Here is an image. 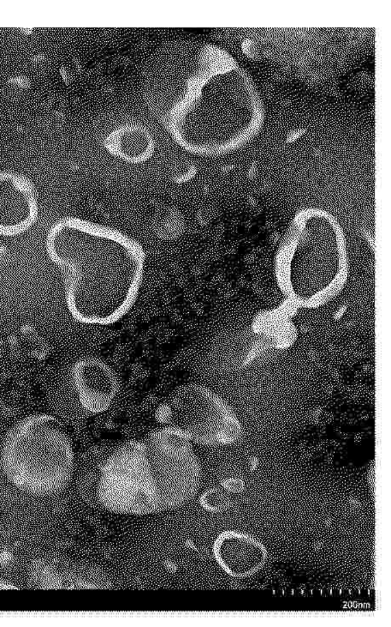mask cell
<instances>
[{
	"label": "cell",
	"mask_w": 391,
	"mask_h": 627,
	"mask_svg": "<svg viewBox=\"0 0 391 627\" xmlns=\"http://www.w3.org/2000/svg\"><path fill=\"white\" fill-rule=\"evenodd\" d=\"M160 510L183 506L197 495L201 466L192 442L162 427L142 440Z\"/></svg>",
	"instance_id": "5b68a950"
},
{
	"label": "cell",
	"mask_w": 391,
	"mask_h": 627,
	"mask_svg": "<svg viewBox=\"0 0 391 627\" xmlns=\"http://www.w3.org/2000/svg\"><path fill=\"white\" fill-rule=\"evenodd\" d=\"M72 379L78 399L88 412L104 413L114 403L118 380L112 369L101 359H81L74 366Z\"/></svg>",
	"instance_id": "8992f818"
},
{
	"label": "cell",
	"mask_w": 391,
	"mask_h": 627,
	"mask_svg": "<svg viewBox=\"0 0 391 627\" xmlns=\"http://www.w3.org/2000/svg\"><path fill=\"white\" fill-rule=\"evenodd\" d=\"M99 472L97 496L105 509L128 515L160 512L142 440L129 441L116 448Z\"/></svg>",
	"instance_id": "277c9868"
},
{
	"label": "cell",
	"mask_w": 391,
	"mask_h": 627,
	"mask_svg": "<svg viewBox=\"0 0 391 627\" xmlns=\"http://www.w3.org/2000/svg\"><path fill=\"white\" fill-rule=\"evenodd\" d=\"M48 248L64 274L75 320L109 325L131 310L146 266V253L135 239L110 226L68 217L51 229Z\"/></svg>",
	"instance_id": "6da1fadb"
},
{
	"label": "cell",
	"mask_w": 391,
	"mask_h": 627,
	"mask_svg": "<svg viewBox=\"0 0 391 627\" xmlns=\"http://www.w3.org/2000/svg\"><path fill=\"white\" fill-rule=\"evenodd\" d=\"M7 476L23 489L40 495L63 490L74 471L73 445L67 428L50 414H33L7 435L2 452Z\"/></svg>",
	"instance_id": "7a4b0ae2"
},
{
	"label": "cell",
	"mask_w": 391,
	"mask_h": 627,
	"mask_svg": "<svg viewBox=\"0 0 391 627\" xmlns=\"http://www.w3.org/2000/svg\"><path fill=\"white\" fill-rule=\"evenodd\" d=\"M157 421L191 442L216 445L238 440V418L224 400L197 383H184L171 392L156 411Z\"/></svg>",
	"instance_id": "3957f363"
},
{
	"label": "cell",
	"mask_w": 391,
	"mask_h": 627,
	"mask_svg": "<svg viewBox=\"0 0 391 627\" xmlns=\"http://www.w3.org/2000/svg\"><path fill=\"white\" fill-rule=\"evenodd\" d=\"M22 80L23 78H21V80L20 78H15L13 80V83L18 84L21 87H29V80L23 81Z\"/></svg>",
	"instance_id": "52a82bcc"
}]
</instances>
